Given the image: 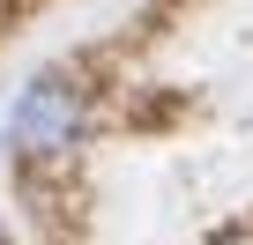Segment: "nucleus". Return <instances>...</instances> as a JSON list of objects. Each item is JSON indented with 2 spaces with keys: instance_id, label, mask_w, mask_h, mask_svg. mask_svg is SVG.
<instances>
[{
  "instance_id": "nucleus-1",
  "label": "nucleus",
  "mask_w": 253,
  "mask_h": 245,
  "mask_svg": "<svg viewBox=\"0 0 253 245\" xmlns=\"http://www.w3.org/2000/svg\"><path fill=\"white\" fill-rule=\"evenodd\" d=\"M82 127H89L82 89H75L67 74H38V82H23V97H15L8 141L30 149V156H67V149L82 141Z\"/></svg>"
},
{
  "instance_id": "nucleus-2",
  "label": "nucleus",
  "mask_w": 253,
  "mask_h": 245,
  "mask_svg": "<svg viewBox=\"0 0 253 245\" xmlns=\"http://www.w3.org/2000/svg\"><path fill=\"white\" fill-rule=\"evenodd\" d=\"M216 245H246V238H216Z\"/></svg>"
},
{
  "instance_id": "nucleus-3",
  "label": "nucleus",
  "mask_w": 253,
  "mask_h": 245,
  "mask_svg": "<svg viewBox=\"0 0 253 245\" xmlns=\"http://www.w3.org/2000/svg\"><path fill=\"white\" fill-rule=\"evenodd\" d=\"M0 245H8V230H0Z\"/></svg>"
},
{
  "instance_id": "nucleus-4",
  "label": "nucleus",
  "mask_w": 253,
  "mask_h": 245,
  "mask_svg": "<svg viewBox=\"0 0 253 245\" xmlns=\"http://www.w3.org/2000/svg\"><path fill=\"white\" fill-rule=\"evenodd\" d=\"M0 141H8V134H0Z\"/></svg>"
}]
</instances>
